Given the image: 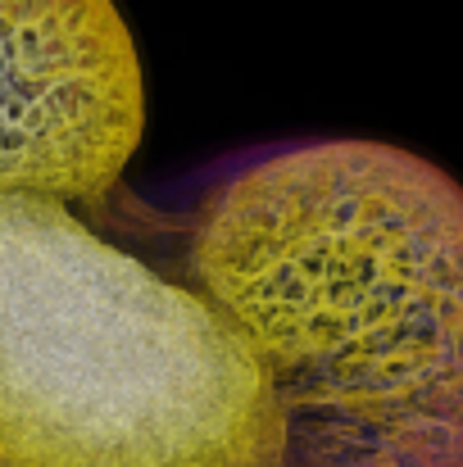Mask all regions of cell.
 <instances>
[{
	"instance_id": "6da1fadb",
	"label": "cell",
	"mask_w": 463,
	"mask_h": 467,
	"mask_svg": "<svg viewBox=\"0 0 463 467\" xmlns=\"http://www.w3.org/2000/svg\"><path fill=\"white\" fill-rule=\"evenodd\" d=\"M191 286L255 349L287 467H463V186L322 137L223 163L186 218Z\"/></svg>"
},
{
	"instance_id": "7a4b0ae2",
	"label": "cell",
	"mask_w": 463,
	"mask_h": 467,
	"mask_svg": "<svg viewBox=\"0 0 463 467\" xmlns=\"http://www.w3.org/2000/svg\"><path fill=\"white\" fill-rule=\"evenodd\" d=\"M0 467H287L268 377L195 286L0 191Z\"/></svg>"
},
{
	"instance_id": "3957f363",
	"label": "cell",
	"mask_w": 463,
	"mask_h": 467,
	"mask_svg": "<svg viewBox=\"0 0 463 467\" xmlns=\"http://www.w3.org/2000/svg\"><path fill=\"white\" fill-rule=\"evenodd\" d=\"M142 132V55L114 0H0V191L96 209Z\"/></svg>"
}]
</instances>
